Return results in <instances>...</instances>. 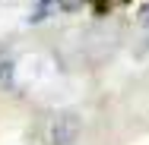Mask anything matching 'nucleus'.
<instances>
[{
  "label": "nucleus",
  "instance_id": "obj_1",
  "mask_svg": "<svg viewBox=\"0 0 149 145\" xmlns=\"http://www.w3.org/2000/svg\"><path fill=\"white\" fill-rule=\"evenodd\" d=\"M83 133V117L76 111H60L45 133V145H76Z\"/></svg>",
  "mask_w": 149,
  "mask_h": 145
},
{
  "label": "nucleus",
  "instance_id": "obj_2",
  "mask_svg": "<svg viewBox=\"0 0 149 145\" xmlns=\"http://www.w3.org/2000/svg\"><path fill=\"white\" fill-rule=\"evenodd\" d=\"M16 85V66L6 54H0V88H13Z\"/></svg>",
  "mask_w": 149,
  "mask_h": 145
},
{
  "label": "nucleus",
  "instance_id": "obj_3",
  "mask_svg": "<svg viewBox=\"0 0 149 145\" xmlns=\"http://www.w3.org/2000/svg\"><path fill=\"white\" fill-rule=\"evenodd\" d=\"M140 22H143V25H146V29H149V3H146V6H143V10H140Z\"/></svg>",
  "mask_w": 149,
  "mask_h": 145
}]
</instances>
